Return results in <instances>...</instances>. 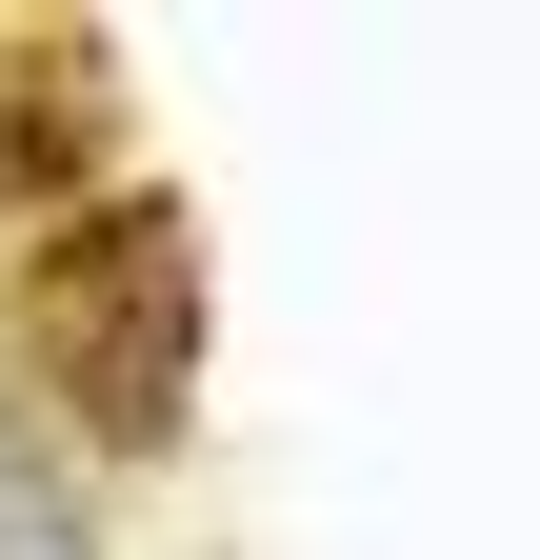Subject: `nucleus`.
I'll return each mask as SVG.
<instances>
[{"label": "nucleus", "mask_w": 540, "mask_h": 560, "mask_svg": "<svg viewBox=\"0 0 540 560\" xmlns=\"http://www.w3.org/2000/svg\"><path fill=\"white\" fill-rule=\"evenodd\" d=\"M200 320H221V301H200V221L161 180H120L60 241H21V400H40V441L161 460L200 420Z\"/></svg>", "instance_id": "obj_1"}, {"label": "nucleus", "mask_w": 540, "mask_h": 560, "mask_svg": "<svg viewBox=\"0 0 540 560\" xmlns=\"http://www.w3.org/2000/svg\"><path fill=\"white\" fill-rule=\"evenodd\" d=\"M81 200H120V40L81 21H0V221H81Z\"/></svg>", "instance_id": "obj_2"}, {"label": "nucleus", "mask_w": 540, "mask_h": 560, "mask_svg": "<svg viewBox=\"0 0 540 560\" xmlns=\"http://www.w3.org/2000/svg\"><path fill=\"white\" fill-rule=\"evenodd\" d=\"M0 560H101V501L60 480L40 420H0Z\"/></svg>", "instance_id": "obj_3"}]
</instances>
